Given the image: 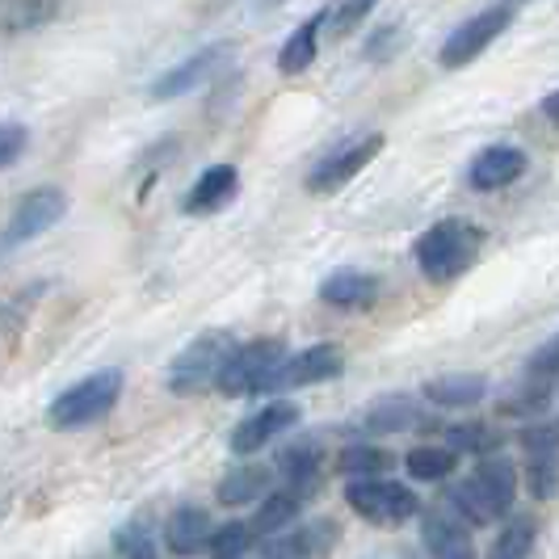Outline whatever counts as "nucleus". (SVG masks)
Returning <instances> with one entry per match:
<instances>
[{
	"mask_svg": "<svg viewBox=\"0 0 559 559\" xmlns=\"http://www.w3.org/2000/svg\"><path fill=\"white\" fill-rule=\"evenodd\" d=\"M211 531H215V522L202 504H177L165 522V543L173 556H198L206 547Z\"/></svg>",
	"mask_w": 559,
	"mask_h": 559,
	"instance_id": "obj_17",
	"label": "nucleus"
},
{
	"mask_svg": "<svg viewBox=\"0 0 559 559\" xmlns=\"http://www.w3.org/2000/svg\"><path fill=\"white\" fill-rule=\"evenodd\" d=\"M526 488L534 501H551L559 492V450L526 454Z\"/></svg>",
	"mask_w": 559,
	"mask_h": 559,
	"instance_id": "obj_29",
	"label": "nucleus"
},
{
	"mask_svg": "<svg viewBox=\"0 0 559 559\" xmlns=\"http://www.w3.org/2000/svg\"><path fill=\"white\" fill-rule=\"evenodd\" d=\"M320 463H324L320 442H316V438H299V442H290V447L278 454V476H282V484L299 488L311 501V497L320 492Z\"/></svg>",
	"mask_w": 559,
	"mask_h": 559,
	"instance_id": "obj_18",
	"label": "nucleus"
},
{
	"mask_svg": "<svg viewBox=\"0 0 559 559\" xmlns=\"http://www.w3.org/2000/svg\"><path fill=\"white\" fill-rule=\"evenodd\" d=\"M345 374V349L333 345V341H320V345H308L299 354H286L274 374L265 379V395H286L299 392V388H316V383H333Z\"/></svg>",
	"mask_w": 559,
	"mask_h": 559,
	"instance_id": "obj_7",
	"label": "nucleus"
},
{
	"mask_svg": "<svg viewBox=\"0 0 559 559\" xmlns=\"http://www.w3.org/2000/svg\"><path fill=\"white\" fill-rule=\"evenodd\" d=\"M29 147V131L22 122H0V168L17 165Z\"/></svg>",
	"mask_w": 559,
	"mask_h": 559,
	"instance_id": "obj_34",
	"label": "nucleus"
},
{
	"mask_svg": "<svg viewBox=\"0 0 559 559\" xmlns=\"http://www.w3.org/2000/svg\"><path fill=\"white\" fill-rule=\"evenodd\" d=\"M379 0H333L329 9H320V17H324V29L333 34V38H345L354 26H362L366 13L374 9Z\"/></svg>",
	"mask_w": 559,
	"mask_h": 559,
	"instance_id": "obj_32",
	"label": "nucleus"
},
{
	"mask_svg": "<svg viewBox=\"0 0 559 559\" xmlns=\"http://www.w3.org/2000/svg\"><path fill=\"white\" fill-rule=\"evenodd\" d=\"M513 26V4H492V9H479L472 13L467 22H459V26L450 29L447 38H442V47H438V63L442 68H467V63H476L497 38H501L504 29Z\"/></svg>",
	"mask_w": 559,
	"mask_h": 559,
	"instance_id": "obj_5",
	"label": "nucleus"
},
{
	"mask_svg": "<svg viewBox=\"0 0 559 559\" xmlns=\"http://www.w3.org/2000/svg\"><path fill=\"white\" fill-rule=\"evenodd\" d=\"M282 358H286V341H278V336H261V341H249V345H236L227 354L215 388L224 395H265V379L274 374V366Z\"/></svg>",
	"mask_w": 559,
	"mask_h": 559,
	"instance_id": "obj_6",
	"label": "nucleus"
},
{
	"mask_svg": "<svg viewBox=\"0 0 559 559\" xmlns=\"http://www.w3.org/2000/svg\"><path fill=\"white\" fill-rule=\"evenodd\" d=\"M236 349V336L231 333H198L177 358L168 366V392L173 395H202L215 388L219 370H224L227 354Z\"/></svg>",
	"mask_w": 559,
	"mask_h": 559,
	"instance_id": "obj_4",
	"label": "nucleus"
},
{
	"mask_svg": "<svg viewBox=\"0 0 559 559\" xmlns=\"http://www.w3.org/2000/svg\"><path fill=\"white\" fill-rule=\"evenodd\" d=\"M538 110H543V118H547V122H556V127H559V88H551V93L543 97V106H538Z\"/></svg>",
	"mask_w": 559,
	"mask_h": 559,
	"instance_id": "obj_38",
	"label": "nucleus"
},
{
	"mask_svg": "<svg viewBox=\"0 0 559 559\" xmlns=\"http://www.w3.org/2000/svg\"><path fill=\"white\" fill-rule=\"evenodd\" d=\"M240 194V173L231 165H211L181 202L186 215H219L224 206H231V198Z\"/></svg>",
	"mask_w": 559,
	"mask_h": 559,
	"instance_id": "obj_16",
	"label": "nucleus"
},
{
	"mask_svg": "<svg viewBox=\"0 0 559 559\" xmlns=\"http://www.w3.org/2000/svg\"><path fill=\"white\" fill-rule=\"evenodd\" d=\"M345 504L370 526H404L420 513V497L388 476H358L345 484Z\"/></svg>",
	"mask_w": 559,
	"mask_h": 559,
	"instance_id": "obj_3",
	"label": "nucleus"
},
{
	"mask_svg": "<svg viewBox=\"0 0 559 559\" xmlns=\"http://www.w3.org/2000/svg\"><path fill=\"white\" fill-rule=\"evenodd\" d=\"M304 504H308V497H304L299 488H290V484L270 488V492L257 501V513H252V522H249L252 534H257V543H261V538H270V534L286 531L290 522H299Z\"/></svg>",
	"mask_w": 559,
	"mask_h": 559,
	"instance_id": "obj_19",
	"label": "nucleus"
},
{
	"mask_svg": "<svg viewBox=\"0 0 559 559\" xmlns=\"http://www.w3.org/2000/svg\"><path fill=\"white\" fill-rule=\"evenodd\" d=\"M392 450L383 447H370V442H354V447L341 450L336 459V472L345 479H358V476H388L392 472Z\"/></svg>",
	"mask_w": 559,
	"mask_h": 559,
	"instance_id": "obj_26",
	"label": "nucleus"
},
{
	"mask_svg": "<svg viewBox=\"0 0 559 559\" xmlns=\"http://www.w3.org/2000/svg\"><path fill=\"white\" fill-rule=\"evenodd\" d=\"M383 295V282L366 270H336L320 282V304L333 311H370Z\"/></svg>",
	"mask_w": 559,
	"mask_h": 559,
	"instance_id": "obj_15",
	"label": "nucleus"
},
{
	"mask_svg": "<svg viewBox=\"0 0 559 559\" xmlns=\"http://www.w3.org/2000/svg\"><path fill=\"white\" fill-rule=\"evenodd\" d=\"M479 484H484V492L492 497V509H497V518H509L513 513V501H518V467L509 463V459H488L484 454V463L476 467Z\"/></svg>",
	"mask_w": 559,
	"mask_h": 559,
	"instance_id": "obj_24",
	"label": "nucleus"
},
{
	"mask_svg": "<svg viewBox=\"0 0 559 559\" xmlns=\"http://www.w3.org/2000/svg\"><path fill=\"white\" fill-rule=\"evenodd\" d=\"M114 551L127 559H152L156 556V534L147 522H127L114 531Z\"/></svg>",
	"mask_w": 559,
	"mask_h": 559,
	"instance_id": "obj_33",
	"label": "nucleus"
},
{
	"mask_svg": "<svg viewBox=\"0 0 559 559\" xmlns=\"http://www.w3.org/2000/svg\"><path fill=\"white\" fill-rule=\"evenodd\" d=\"M504 4H531V0H504Z\"/></svg>",
	"mask_w": 559,
	"mask_h": 559,
	"instance_id": "obj_39",
	"label": "nucleus"
},
{
	"mask_svg": "<svg viewBox=\"0 0 559 559\" xmlns=\"http://www.w3.org/2000/svg\"><path fill=\"white\" fill-rule=\"evenodd\" d=\"M400 38H404V34H400V26H383L374 38H370V43H366V59H379L383 51L392 56L395 47H400Z\"/></svg>",
	"mask_w": 559,
	"mask_h": 559,
	"instance_id": "obj_37",
	"label": "nucleus"
},
{
	"mask_svg": "<svg viewBox=\"0 0 559 559\" xmlns=\"http://www.w3.org/2000/svg\"><path fill=\"white\" fill-rule=\"evenodd\" d=\"M454 467H459V454L447 442L442 447H413L404 454V472H408V479H417V484H438Z\"/></svg>",
	"mask_w": 559,
	"mask_h": 559,
	"instance_id": "obj_25",
	"label": "nucleus"
},
{
	"mask_svg": "<svg viewBox=\"0 0 559 559\" xmlns=\"http://www.w3.org/2000/svg\"><path fill=\"white\" fill-rule=\"evenodd\" d=\"M447 447L454 454H488V450L501 447V438L488 425H479V420H463V425H450L447 429Z\"/></svg>",
	"mask_w": 559,
	"mask_h": 559,
	"instance_id": "obj_31",
	"label": "nucleus"
},
{
	"mask_svg": "<svg viewBox=\"0 0 559 559\" xmlns=\"http://www.w3.org/2000/svg\"><path fill=\"white\" fill-rule=\"evenodd\" d=\"M270 488H274V472L261 467V463H245V467H231V472L219 479V504L240 509V504L261 501Z\"/></svg>",
	"mask_w": 559,
	"mask_h": 559,
	"instance_id": "obj_23",
	"label": "nucleus"
},
{
	"mask_svg": "<svg viewBox=\"0 0 559 559\" xmlns=\"http://www.w3.org/2000/svg\"><path fill=\"white\" fill-rule=\"evenodd\" d=\"M231 56H236L231 43H215V47H202L190 59L173 63L165 76H156V84H152V102H173V97H186V93L202 88V84L215 81L224 72V63Z\"/></svg>",
	"mask_w": 559,
	"mask_h": 559,
	"instance_id": "obj_10",
	"label": "nucleus"
},
{
	"mask_svg": "<svg viewBox=\"0 0 559 559\" xmlns=\"http://www.w3.org/2000/svg\"><path fill=\"white\" fill-rule=\"evenodd\" d=\"M336 543V522H329V518H320V522H304V526H286V531L270 534V538H261L257 543V551L261 556H324V551H333Z\"/></svg>",
	"mask_w": 559,
	"mask_h": 559,
	"instance_id": "obj_14",
	"label": "nucleus"
},
{
	"mask_svg": "<svg viewBox=\"0 0 559 559\" xmlns=\"http://www.w3.org/2000/svg\"><path fill=\"white\" fill-rule=\"evenodd\" d=\"M538 543V522L534 518H509L501 534L492 538V556L497 559H526Z\"/></svg>",
	"mask_w": 559,
	"mask_h": 559,
	"instance_id": "obj_28",
	"label": "nucleus"
},
{
	"mask_svg": "<svg viewBox=\"0 0 559 559\" xmlns=\"http://www.w3.org/2000/svg\"><path fill=\"white\" fill-rule=\"evenodd\" d=\"M526 370H531V374H543V379H556V374H559V333L534 349L531 362H526Z\"/></svg>",
	"mask_w": 559,
	"mask_h": 559,
	"instance_id": "obj_36",
	"label": "nucleus"
},
{
	"mask_svg": "<svg viewBox=\"0 0 559 559\" xmlns=\"http://www.w3.org/2000/svg\"><path fill=\"white\" fill-rule=\"evenodd\" d=\"M522 450H526V454H547V450H559V420L531 425V429L522 433Z\"/></svg>",
	"mask_w": 559,
	"mask_h": 559,
	"instance_id": "obj_35",
	"label": "nucleus"
},
{
	"mask_svg": "<svg viewBox=\"0 0 559 559\" xmlns=\"http://www.w3.org/2000/svg\"><path fill=\"white\" fill-rule=\"evenodd\" d=\"M425 408H420L413 395H383L370 413H366V429L370 433H408L425 425Z\"/></svg>",
	"mask_w": 559,
	"mask_h": 559,
	"instance_id": "obj_22",
	"label": "nucleus"
},
{
	"mask_svg": "<svg viewBox=\"0 0 559 559\" xmlns=\"http://www.w3.org/2000/svg\"><path fill=\"white\" fill-rule=\"evenodd\" d=\"M295 425H299V408H295V404H286V400H274V404L257 408L252 417H245L236 429H231V454L249 459V454L265 450L274 438H282V433H286V429H295Z\"/></svg>",
	"mask_w": 559,
	"mask_h": 559,
	"instance_id": "obj_12",
	"label": "nucleus"
},
{
	"mask_svg": "<svg viewBox=\"0 0 559 559\" xmlns=\"http://www.w3.org/2000/svg\"><path fill=\"white\" fill-rule=\"evenodd\" d=\"M479 252H484V227L472 219H438L429 231H420V240L413 245V261L425 282L450 286L463 274H472Z\"/></svg>",
	"mask_w": 559,
	"mask_h": 559,
	"instance_id": "obj_1",
	"label": "nucleus"
},
{
	"mask_svg": "<svg viewBox=\"0 0 559 559\" xmlns=\"http://www.w3.org/2000/svg\"><path fill=\"white\" fill-rule=\"evenodd\" d=\"M547 400H551V379L526 370L522 388H513V392L501 400V413L504 417H538V413L547 408Z\"/></svg>",
	"mask_w": 559,
	"mask_h": 559,
	"instance_id": "obj_27",
	"label": "nucleus"
},
{
	"mask_svg": "<svg viewBox=\"0 0 559 559\" xmlns=\"http://www.w3.org/2000/svg\"><path fill=\"white\" fill-rule=\"evenodd\" d=\"M122 395V370H97L81 383H72L68 392H59L51 400V413L47 420L56 429H84V425H97L102 417H110L114 404Z\"/></svg>",
	"mask_w": 559,
	"mask_h": 559,
	"instance_id": "obj_2",
	"label": "nucleus"
},
{
	"mask_svg": "<svg viewBox=\"0 0 559 559\" xmlns=\"http://www.w3.org/2000/svg\"><path fill=\"white\" fill-rule=\"evenodd\" d=\"M320 29H324V17L311 13L308 22L290 29V38L282 43L278 51V72L282 76H304L311 63H316V51H320Z\"/></svg>",
	"mask_w": 559,
	"mask_h": 559,
	"instance_id": "obj_21",
	"label": "nucleus"
},
{
	"mask_svg": "<svg viewBox=\"0 0 559 559\" xmlns=\"http://www.w3.org/2000/svg\"><path fill=\"white\" fill-rule=\"evenodd\" d=\"M522 173H526V152L509 143H492L467 165V186L476 194H497V190H509Z\"/></svg>",
	"mask_w": 559,
	"mask_h": 559,
	"instance_id": "obj_13",
	"label": "nucleus"
},
{
	"mask_svg": "<svg viewBox=\"0 0 559 559\" xmlns=\"http://www.w3.org/2000/svg\"><path fill=\"white\" fill-rule=\"evenodd\" d=\"M388 147V140L379 135V131H370V135H358V140H345L341 147L333 152H324L316 165L308 168V177H304V186H308V194H336V190H345L366 165H374V156Z\"/></svg>",
	"mask_w": 559,
	"mask_h": 559,
	"instance_id": "obj_8",
	"label": "nucleus"
},
{
	"mask_svg": "<svg viewBox=\"0 0 559 559\" xmlns=\"http://www.w3.org/2000/svg\"><path fill=\"white\" fill-rule=\"evenodd\" d=\"M420 543L425 551L438 559H472L476 543H472V522H463L450 504H429L420 513Z\"/></svg>",
	"mask_w": 559,
	"mask_h": 559,
	"instance_id": "obj_11",
	"label": "nucleus"
},
{
	"mask_svg": "<svg viewBox=\"0 0 559 559\" xmlns=\"http://www.w3.org/2000/svg\"><path fill=\"white\" fill-rule=\"evenodd\" d=\"M68 215V194L59 186H38L26 198H17L9 224L0 231V249H22L29 240H38L43 231H51Z\"/></svg>",
	"mask_w": 559,
	"mask_h": 559,
	"instance_id": "obj_9",
	"label": "nucleus"
},
{
	"mask_svg": "<svg viewBox=\"0 0 559 559\" xmlns=\"http://www.w3.org/2000/svg\"><path fill=\"white\" fill-rule=\"evenodd\" d=\"M206 547H211V556H219V559L249 556L252 547H257V534H252L249 522H224V526L211 531Z\"/></svg>",
	"mask_w": 559,
	"mask_h": 559,
	"instance_id": "obj_30",
	"label": "nucleus"
},
{
	"mask_svg": "<svg viewBox=\"0 0 559 559\" xmlns=\"http://www.w3.org/2000/svg\"><path fill=\"white\" fill-rule=\"evenodd\" d=\"M425 400L433 408H476L479 400H488V379L472 374V370H454V374H438L425 383Z\"/></svg>",
	"mask_w": 559,
	"mask_h": 559,
	"instance_id": "obj_20",
	"label": "nucleus"
}]
</instances>
